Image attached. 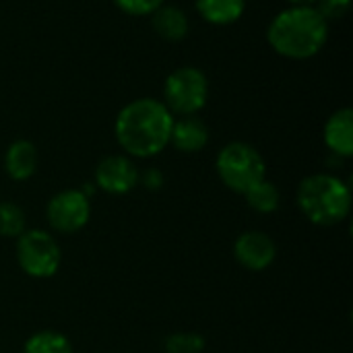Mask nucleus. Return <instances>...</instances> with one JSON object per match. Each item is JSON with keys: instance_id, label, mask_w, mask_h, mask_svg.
Segmentation results:
<instances>
[{"instance_id": "1", "label": "nucleus", "mask_w": 353, "mask_h": 353, "mask_svg": "<svg viewBox=\"0 0 353 353\" xmlns=\"http://www.w3.org/2000/svg\"><path fill=\"white\" fill-rule=\"evenodd\" d=\"M174 114L163 101L153 97H139L126 103L114 122L118 145L132 157H153L170 145Z\"/></svg>"}, {"instance_id": "2", "label": "nucleus", "mask_w": 353, "mask_h": 353, "mask_svg": "<svg viewBox=\"0 0 353 353\" xmlns=\"http://www.w3.org/2000/svg\"><path fill=\"white\" fill-rule=\"evenodd\" d=\"M267 39L279 56L308 60L325 48L329 23L314 6H290L275 14L267 29Z\"/></svg>"}, {"instance_id": "3", "label": "nucleus", "mask_w": 353, "mask_h": 353, "mask_svg": "<svg viewBox=\"0 0 353 353\" xmlns=\"http://www.w3.org/2000/svg\"><path fill=\"white\" fill-rule=\"evenodd\" d=\"M298 207L316 225H335L350 215L352 190L333 174H312L298 186Z\"/></svg>"}, {"instance_id": "4", "label": "nucleus", "mask_w": 353, "mask_h": 353, "mask_svg": "<svg viewBox=\"0 0 353 353\" xmlns=\"http://www.w3.org/2000/svg\"><path fill=\"white\" fill-rule=\"evenodd\" d=\"M215 168H217L221 182L230 190L240 192V194H244L248 188L265 180V174H267L263 155L252 145L242 143V141L228 143L219 151Z\"/></svg>"}, {"instance_id": "5", "label": "nucleus", "mask_w": 353, "mask_h": 353, "mask_svg": "<svg viewBox=\"0 0 353 353\" xmlns=\"http://www.w3.org/2000/svg\"><path fill=\"white\" fill-rule=\"evenodd\" d=\"M209 99V81L196 66H180L163 83V105L178 116L199 114Z\"/></svg>"}, {"instance_id": "6", "label": "nucleus", "mask_w": 353, "mask_h": 353, "mask_svg": "<svg viewBox=\"0 0 353 353\" xmlns=\"http://www.w3.org/2000/svg\"><path fill=\"white\" fill-rule=\"evenodd\" d=\"M17 261L29 277L46 279L58 271L62 254L58 242L48 232L29 230L17 238Z\"/></svg>"}, {"instance_id": "7", "label": "nucleus", "mask_w": 353, "mask_h": 353, "mask_svg": "<svg viewBox=\"0 0 353 353\" xmlns=\"http://www.w3.org/2000/svg\"><path fill=\"white\" fill-rule=\"evenodd\" d=\"M48 221L60 234H74L91 217L89 196L81 190H62L48 203Z\"/></svg>"}, {"instance_id": "8", "label": "nucleus", "mask_w": 353, "mask_h": 353, "mask_svg": "<svg viewBox=\"0 0 353 353\" xmlns=\"http://www.w3.org/2000/svg\"><path fill=\"white\" fill-rule=\"evenodd\" d=\"M139 182V170L126 155H108L95 168V184L110 194H128Z\"/></svg>"}, {"instance_id": "9", "label": "nucleus", "mask_w": 353, "mask_h": 353, "mask_svg": "<svg viewBox=\"0 0 353 353\" xmlns=\"http://www.w3.org/2000/svg\"><path fill=\"white\" fill-rule=\"evenodd\" d=\"M236 261L248 271H265L277 256V246L263 232H246L234 244Z\"/></svg>"}, {"instance_id": "10", "label": "nucleus", "mask_w": 353, "mask_h": 353, "mask_svg": "<svg viewBox=\"0 0 353 353\" xmlns=\"http://www.w3.org/2000/svg\"><path fill=\"white\" fill-rule=\"evenodd\" d=\"M325 143L329 151L341 159L353 155V110L341 108L333 112L325 124Z\"/></svg>"}, {"instance_id": "11", "label": "nucleus", "mask_w": 353, "mask_h": 353, "mask_svg": "<svg viewBox=\"0 0 353 353\" xmlns=\"http://www.w3.org/2000/svg\"><path fill=\"white\" fill-rule=\"evenodd\" d=\"M170 143L182 153H196L209 143V128L196 116H180L174 120Z\"/></svg>"}, {"instance_id": "12", "label": "nucleus", "mask_w": 353, "mask_h": 353, "mask_svg": "<svg viewBox=\"0 0 353 353\" xmlns=\"http://www.w3.org/2000/svg\"><path fill=\"white\" fill-rule=\"evenodd\" d=\"M4 170L17 182L29 180L37 170L35 145L27 139H19V141L10 143V147L4 153Z\"/></svg>"}, {"instance_id": "13", "label": "nucleus", "mask_w": 353, "mask_h": 353, "mask_svg": "<svg viewBox=\"0 0 353 353\" xmlns=\"http://www.w3.org/2000/svg\"><path fill=\"white\" fill-rule=\"evenodd\" d=\"M151 25L153 31L163 37L165 41H180L188 35V17L180 6H170L161 4L153 14H151Z\"/></svg>"}, {"instance_id": "14", "label": "nucleus", "mask_w": 353, "mask_h": 353, "mask_svg": "<svg viewBox=\"0 0 353 353\" xmlns=\"http://www.w3.org/2000/svg\"><path fill=\"white\" fill-rule=\"evenodd\" d=\"M196 12L211 25H232L244 10L246 0H196Z\"/></svg>"}, {"instance_id": "15", "label": "nucleus", "mask_w": 353, "mask_h": 353, "mask_svg": "<svg viewBox=\"0 0 353 353\" xmlns=\"http://www.w3.org/2000/svg\"><path fill=\"white\" fill-rule=\"evenodd\" d=\"M244 196H246V203L250 205V209H254L259 213H273V211H277V207L281 203V194H279L277 186L267 180H261L259 184L248 188L244 192Z\"/></svg>"}, {"instance_id": "16", "label": "nucleus", "mask_w": 353, "mask_h": 353, "mask_svg": "<svg viewBox=\"0 0 353 353\" xmlns=\"http://www.w3.org/2000/svg\"><path fill=\"white\" fill-rule=\"evenodd\" d=\"M23 353H72V345L58 331H39L27 339Z\"/></svg>"}, {"instance_id": "17", "label": "nucleus", "mask_w": 353, "mask_h": 353, "mask_svg": "<svg viewBox=\"0 0 353 353\" xmlns=\"http://www.w3.org/2000/svg\"><path fill=\"white\" fill-rule=\"evenodd\" d=\"M25 213L14 203H0V236L19 238L25 232Z\"/></svg>"}, {"instance_id": "18", "label": "nucleus", "mask_w": 353, "mask_h": 353, "mask_svg": "<svg viewBox=\"0 0 353 353\" xmlns=\"http://www.w3.org/2000/svg\"><path fill=\"white\" fill-rule=\"evenodd\" d=\"M205 350V339L199 333H174L165 339L168 353H201Z\"/></svg>"}, {"instance_id": "19", "label": "nucleus", "mask_w": 353, "mask_h": 353, "mask_svg": "<svg viewBox=\"0 0 353 353\" xmlns=\"http://www.w3.org/2000/svg\"><path fill=\"white\" fill-rule=\"evenodd\" d=\"M114 4L130 17H151L163 0H114Z\"/></svg>"}, {"instance_id": "20", "label": "nucleus", "mask_w": 353, "mask_h": 353, "mask_svg": "<svg viewBox=\"0 0 353 353\" xmlns=\"http://www.w3.org/2000/svg\"><path fill=\"white\" fill-rule=\"evenodd\" d=\"M352 6V0H316L314 8L321 12V17L329 23V21H337L343 19L347 14Z\"/></svg>"}, {"instance_id": "21", "label": "nucleus", "mask_w": 353, "mask_h": 353, "mask_svg": "<svg viewBox=\"0 0 353 353\" xmlns=\"http://www.w3.org/2000/svg\"><path fill=\"white\" fill-rule=\"evenodd\" d=\"M139 180L143 182V186H145L147 190H159V188L163 186V176H161V172L155 170V168L145 170V174L139 176Z\"/></svg>"}, {"instance_id": "22", "label": "nucleus", "mask_w": 353, "mask_h": 353, "mask_svg": "<svg viewBox=\"0 0 353 353\" xmlns=\"http://www.w3.org/2000/svg\"><path fill=\"white\" fill-rule=\"evenodd\" d=\"M292 6H314L316 0H288Z\"/></svg>"}]
</instances>
